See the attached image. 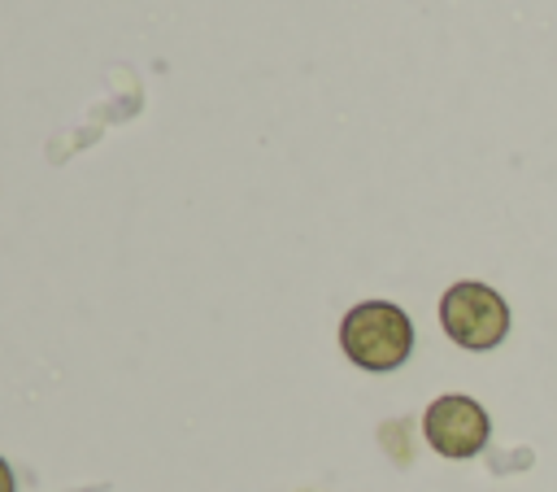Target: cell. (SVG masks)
I'll list each match as a JSON object with an SVG mask.
<instances>
[{
  "label": "cell",
  "instance_id": "cell-1",
  "mask_svg": "<svg viewBox=\"0 0 557 492\" xmlns=\"http://www.w3.org/2000/svg\"><path fill=\"white\" fill-rule=\"evenodd\" d=\"M339 348L370 374L400 370L413 353V318L392 300H361L339 318Z\"/></svg>",
  "mask_w": 557,
  "mask_h": 492
},
{
  "label": "cell",
  "instance_id": "cell-2",
  "mask_svg": "<svg viewBox=\"0 0 557 492\" xmlns=\"http://www.w3.org/2000/svg\"><path fill=\"white\" fill-rule=\"evenodd\" d=\"M440 327L466 353H487L509 335V305L483 279H457L440 296Z\"/></svg>",
  "mask_w": 557,
  "mask_h": 492
},
{
  "label": "cell",
  "instance_id": "cell-4",
  "mask_svg": "<svg viewBox=\"0 0 557 492\" xmlns=\"http://www.w3.org/2000/svg\"><path fill=\"white\" fill-rule=\"evenodd\" d=\"M0 492H17V479H13V466L0 457Z\"/></svg>",
  "mask_w": 557,
  "mask_h": 492
},
{
  "label": "cell",
  "instance_id": "cell-3",
  "mask_svg": "<svg viewBox=\"0 0 557 492\" xmlns=\"http://www.w3.org/2000/svg\"><path fill=\"white\" fill-rule=\"evenodd\" d=\"M422 435H426V444H431L440 457L466 462V457H479V453L487 448V440H492V418H487V409H483L474 396H466V392H444V396H435V401L426 405V414H422Z\"/></svg>",
  "mask_w": 557,
  "mask_h": 492
}]
</instances>
